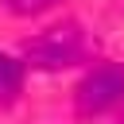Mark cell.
I'll return each mask as SVG.
<instances>
[{
	"label": "cell",
	"mask_w": 124,
	"mask_h": 124,
	"mask_svg": "<svg viewBox=\"0 0 124 124\" xmlns=\"http://www.w3.org/2000/svg\"><path fill=\"white\" fill-rule=\"evenodd\" d=\"M81 58H85V35L74 23L46 27L39 39L27 43V62L39 70H62V66H74Z\"/></svg>",
	"instance_id": "obj_1"
},
{
	"label": "cell",
	"mask_w": 124,
	"mask_h": 124,
	"mask_svg": "<svg viewBox=\"0 0 124 124\" xmlns=\"http://www.w3.org/2000/svg\"><path fill=\"white\" fill-rule=\"evenodd\" d=\"M23 89V62H16L12 54H0V105L16 101Z\"/></svg>",
	"instance_id": "obj_3"
},
{
	"label": "cell",
	"mask_w": 124,
	"mask_h": 124,
	"mask_svg": "<svg viewBox=\"0 0 124 124\" xmlns=\"http://www.w3.org/2000/svg\"><path fill=\"white\" fill-rule=\"evenodd\" d=\"M124 101V66L120 62H101L93 66L81 85H78V108L85 116H101Z\"/></svg>",
	"instance_id": "obj_2"
},
{
	"label": "cell",
	"mask_w": 124,
	"mask_h": 124,
	"mask_svg": "<svg viewBox=\"0 0 124 124\" xmlns=\"http://www.w3.org/2000/svg\"><path fill=\"white\" fill-rule=\"evenodd\" d=\"M0 4H8L12 12H23V16H27V12H43V8H50L54 0H0Z\"/></svg>",
	"instance_id": "obj_4"
}]
</instances>
